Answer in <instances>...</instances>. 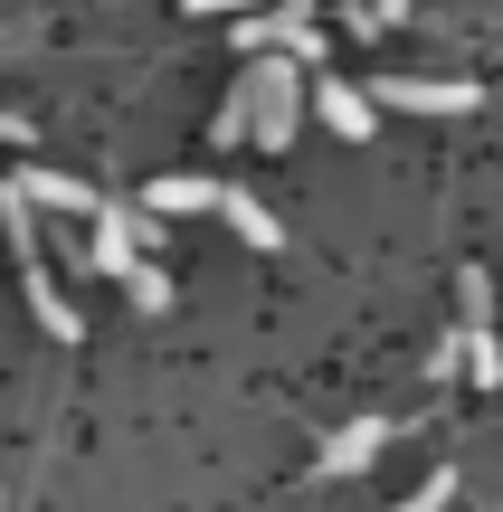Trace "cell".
Returning a JSON list of instances; mask_svg holds the SVG:
<instances>
[{"label":"cell","instance_id":"obj_6","mask_svg":"<svg viewBox=\"0 0 503 512\" xmlns=\"http://www.w3.org/2000/svg\"><path fill=\"white\" fill-rule=\"evenodd\" d=\"M380 446H390V418H352V427H333V437H323L314 475H323V484H342V475H371V465H380Z\"/></svg>","mask_w":503,"mask_h":512},{"label":"cell","instance_id":"obj_1","mask_svg":"<svg viewBox=\"0 0 503 512\" xmlns=\"http://www.w3.org/2000/svg\"><path fill=\"white\" fill-rule=\"evenodd\" d=\"M304 76H314V67H295L285 48H257V67L238 76V86H247V143H266V152L295 143V124H304Z\"/></svg>","mask_w":503,"mask_h":512},{"label":"cell","instance_id":"obj_17","mask_svg":"<svg viewBox=\"0 0 503 512\" xmlns=\"http://www.w3.org/2000/svg\"><path fill=\"white\" fill-rule=\"evenodd\" d=\"M333 19H342V29H352V38H380V19H371V0H342Z\"/></svg>","mask_w":503,"mask_h":512},{"label":"cell","instance_id":"obj_13","mask_svg":"<svg viewBox=\"0 0 503 512\" xmlns=\"http://www.w3.org/2000/svg\"><path fill=\"white\" fill-rule=\"evenodd\" d=\"M124 294H133V313H171V275L152 266V256H133V266H124Z\"/></svg>","mask_w":503,"mask_h":512},{"label":"cell","instance_id":"obj_2","mask_svg":"<svg viewBox=\"0 0 503 512\" xmlns=\"http://www.w3.org/2000/svg\"><path fill=\"white\" fill-rule=\"evenodd\" d=\"M143 247H162V219H152V209H114V200H95V247H76V266L124 275Z\"/></svg>","mask_w":503,"mask_h":512},{"label":"cell","instance_id":"obj_3","mask_svg":"<svg viewBox=\"0 0 503 512\" xmlns=\"http://www.w3.org/2000/svg\"><path fill=\"white\" fill-rule=\"evenodd\" d=\"M238 48L247 57H257V48H285L295 67H323V19L295 10V0H276V10H257V19L238 10Z\"/></svg>","mask_w":503,"mask_h":512},{"label":"cell","instance_id":"obj_9","mask_svg":"<svg viewBox=\"0 0 503 512\" xmlns=\"http://www.w3.org/2000/svg\"><path fill=\"white\" fill-rule=\"evenodd\" d=\"M152 219H200V209H219V181H200V171H162V181L143 190Z\"/></svg>","mask_w":503,"mask_h":512},{"label":"cell","instance_id":"obj_16","mask_svg":"<svg viewBox=\"0 0 503 512\" xmlns=\"http://www.w3.org/2000/svg\"><path fill=\"white\" fill-rule=\"evenodd\" d=\"M447 503H456V475H428L409 503H390V512H447Z\"/></svg>","mask_w":503,"mask_h":512},{"label":"cell","instance_id":"obj_18","mask_svg":"<svg viewBox=\"0 0 503 512\" xmlns=\"http://www.w3.org/2000/svg\"><path fill=\"white\" fill-rule=\"evenodd\" d=\"M190 10H257V0H190Z\"/></svg>","mask_w":503,"mask_h":512},{"label":"cell","instance_id":"obj_15","mask_svg":"<svg viewBox=\"0 0 503 512\" xmlns=\"http://www.w3.org/2000/svg\"><path fill=\"white\" fill-rule=\"evenodd\" d=\"M209 143H219V152H238V143H247V86L228 95L219 114H209Z\"/></svg>","mask_w":503,"mask_h":512},{"label":"cell","instance_id":"obj_8","mask_svg":"<svg viewBox=\"0 0 503 512\" xmlns=\"http://www.w3.org/2000/svg\"><path fill=\"white\" fill-rule=\"evenodd\" d=\"M19 200L29 209H67V219H95V181H76V171H10Z\"/></svg>","mask_w":503,"mask_h":512},{"label":"cell","instance_id":"obj_10","mask_svg":"<svg viewBox=\"0 0 503 512\" xmlns=\"http://www.w3.org/2000/svg\"><path fill=\"white\" fill-rule=\"evenodd\" d=\"M219 219L238 228V247H285V219L257 200V190H219Z\"/></svg>","mask_w":503,"mask_h":512},{"label":"cell","instance_id":"obj_7","mask_svg":"<svg viewBox=\"0 0 503 512\" xmlns=\"http://www.w3.org/2000/svg\"><path fill=\"white\" fill-rule=\"evenodd\" d=\"M19 294H29V313H38V332H48V342H86V304H76L48 266H19Z\"/></svg>","mask_w":503,"mask_h":512},{"label":"cell","instance_id":"obj_14","mask_svg":"<svg viewBox=\"0 0 503 512\" xmlns=\"http://www.w3.org/2000/svg\"><path fill=\"white\" fill-rule=\"evenodd\" d=\"M456 313H466V323H494V275H485V266L456 275Z\"/></svg>","mask_w":503,"mask_h":512},{"label":"cell","instance_id":"obj_12","mask_svg":"<svg viewBox=\"0 0 503 512\" xmlns=\"http://www.w3.org/2000/svg\"><path fill=\"white\" fill-rule=\"evenodd\" d=\"M456 332H466V361L456 370H466L475 389H503V332L494 323H456Z\"/></svg>","mask_w":503,"mask_h":512},{"label":"cell","instance_id":"obj_19","mask_svg":"<svg viewBox=\"0 0 503 512\" xmlns=\"http://www.w3.org/2000/svg\"><path fill=\"white\" fill-rule=\"evenodd\" d=\"M295 10H314V0H295Z\"/></svg>","mask_w":503,"mask_h":512},{"label":"cell","instance_id":"obj_4","mask_svg":"<svg viewBox=\"0 0 503 512\" xmlns=\"http://www.w3.org/2000/svg\"><path fill=\"white\" fill-rule=\"evenodd\" d=\"M371 105L390 114H475L485 105V86H466V76H380V86H361Z\"/></svg>","mask_w":503,"mask_h":512},{"label":"cell","instance_id":"obj_5","mask_svg":"<svg viewBox=\"0 0 503 512\" xmlns=\"http://www.w3.org/2000/svg\"><path fill=\"white\" fill-rule=\"evenodd\" d=\"M304 105H314L323 114V124H333L342 133V143H371V124H380V105H371V95H361V86H342V76H304Z\"/></svg>","mask_w":503,"mask_h":512},{"label":"cell","instance_id":"obj_11","mask_svg":"<svg viewBox=\"0 0 503 512\" xmlns=\"http://www.w3.org/2000/svg\"><path fill=\"white\" fill-rule=\"evenodd\" d=\"M0 238H10V266H38V209L19 200V181H0Z\"/></svg>","mask_w":503,"mask_h":512}]
</instances>
